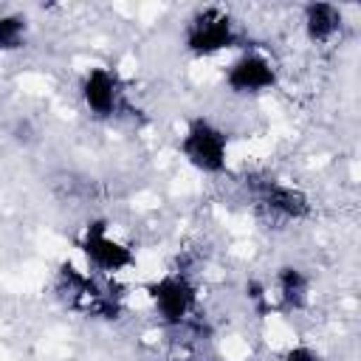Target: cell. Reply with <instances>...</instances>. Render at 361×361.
<instances>
[{
    "mask_svg": "<svg viewBox=\"0 0 361 361\" xmlns=\"http://www.w3.org/2000/svg\"><path fill=\"white\" fill-rule=\"evenodd\" d=\"M180 155L200 172L206 175H220L226 172L228 164V135L206 116H195L186 124V133L180 135L178 144Z\"/></svg>",
    "mask_w": 361,
    "mask_h": 361,
    "instance_id": "6da1fadb",
    "label": "cell"
},
{
    "mask_svg": "<svg viewBox=\"0 0 361 361\" xmlns=\"http://www.w3.org/2000/svg\"><path fill=\"white\" fill-rule=\"evenodd\" d=\"M144 290L164 324H169V327L189 324L195 305H197V288L186 271H169V274L147 282Z\"/></svg>",
    "mask_w": 361,
    "mask_h": 361,
    "instance_id": "7a4b0ae2",
    "label": "cell"
},
{
    "mask_svg": "<svg viewBox=\"0 0 361 361\" xmlns=\"http://www.w3.org/2000/svg\"><path fill=\"white\" fill-rule=\"evenodd\" d=\"M183 42H186L189 54L212 56V54H220L226 48H234L240 42V34H237V25H234L228 11L209 6V8H200L189 17L186 31H183Z\"/></svg>",
    "mask_w": 361,
    "mask_h": 361,
    "instance_id": "3957f363",
    "label": "cell"
},
{
    "mask_svg": "<svg viewBox=\"0 0 361 361\" xmlns=\"http://www.w3.org/2000/svg\"><path fill=\"white\" fill-rule=\"evenodd\" d=\"M56 293L65 299L68 307L93 316V319H116L118 313V299L107 290L99 288L96 279L82 274L76 265L65 262L56 274Z\"/></svg>",
    "mask_w": 361,
    "mask_h": 361,
    "instance_id": "277c9868",
    "label": "cell"
},
{
    "mask_svg": "<svg viewBox=\"0 0 361 361\" xmlns=\"http://www.w3.org/2000/svg\"><path fill=\"white\" fill-rule=\"evenodd\" d=\"M79 248H82L85 259L90 262V268H96L102 274H118V271H127L135 265L133 248H127L121 240L110 237L104 220H90L85 226Z\"/></svg>",
    "mask_w": 361,
    "mask_h": 361,
    "instance_id": "5b68a950",
    "label": "cell"
},
{
    "mask_svg": "<svg viewBox=\"0 0 361 361\" xmlns=\"http://www.w3.org/2000/svg\"><path fill=\"white\" fill-rule=\"evenodd\" d=\"M279 76H276V68L268 56L257 54V51H245L240 54L228 71H226V87L231 93H240V96H257V93H265L271 87H276Z\"/></svg>",
    "mask_w": 361,
    "mask_h": 361,
    "instance_id": "8992f818",
    "label": "cell"
},
{
    "mask_svg": "<svg viewBox=\"0 0 361 361\" xmlns=\"http://www.w3.org/2000/svg\"><path fill=\"white\" fill-rule=\"evenodd\" d=\"M82 102L96 118H110L124 107L121 96V82L113 71L107 68H90L82 76Z\"/></svg>",
    "mask_w": 361,
    "mask_h": 361,
    "instance_id": "52a82bcc",
    "label": "cell"
},
{
    "mask_svg": "<svg viewBox=\"0 0 361 361\" xmlns=\"http://www.w3.org/2000/svg\"><path fill=\"white\" fill-rule=\"evenodd\" d=\"M254 195H257V203L274 214V217H282V220H302L310 214V200L305 192L288 186V183H279L274 178L268 180H259L254 183Z\"/></svg>",
    "mask_w": 361,
    "mask_h": 361,
    "instance_id": "ba28073f",
    "label": "cell"
},
{
    "mask_svg": "<svg viewBox=\"0 0 361 361\" xmlns=\"http://www.w3.org/2000/svg\"><path fill=\"white\" fill-rule=\"evenodd\" d=\"M302 23H305V34L310 42H330L341 31L344 17H341V8L336 3L313 0L302 8Z\"/></svg>",
    "mask_w": 361,
    "mask_h": 361,
    "instance_id": "9c48e42d",
    "label": "cell"
},
{
    "mask_svg": "<svg viewBox=\"0 0 361 361\" xmlns=\"http://www.w3.org/2000/svg\"><path fill=\"white\" fill-rule=\"evenodd\" d=\"M276 290H279V302L285 310H299L307 302L310 293V279L302 268L296 265H282L276 271Z\"/></svg>",
    "mask_w": 361,
    "mask_h": 361,
    "instance_id": "30bf717a",
    "label": "cell"
},
{
    "mask_svg": "<svg viewBox=\"0 0 361 361\" xmlns=\"http://www.w3.org/2000/svg\"><path fill=\"white\" fill-rule=\"evenodd\" d=\"M28 39V20L23 14H0V51H17Z\"/></svg>",
    "mask_w": 361,
    "mask_h": 361,
    "instance_id": "8fae6325",
    "label": "cell"
},
{
    "mask_svg": "<svg viewBox=\"0 0 361 361\" xmlns=\"http://www.w3.org/2000/svg\"><path fill=\"white\" fill-rule=\"evenodd\" d=\"M282 361H322V355H319L313 347H307V344H296V347H290V350L285 353Z\"/></svg>",
    "mask_w": 361,
    "mask_h": 361,
    "instance_id": "7c38bea8",
    "label": "cell"
},
{
    "mask_svg": "<svg viewBox=\"0 0 361 361\" xmlns=\"http://www.w3.org/2000/svg\"><path fill=\"white\" fill-rule=\"evenodd\" d=\"M172 361H203V358H172Z\"/></svg>",
    "mask_w": 361,
    "mask_h": 361,
    "instance_id": "4fadbf2b",
    "label": "cell"
}]
</instances>
